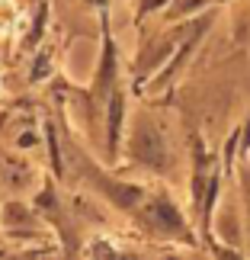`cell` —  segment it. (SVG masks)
<instances>
[{"label":"cell","mask_w":250,"mask_h":260,"mask_svg":"<svg viewBox=\"0 0 250 260\" xmlns=\"http://www.w3.org/2000/svg\"><path fill=\"white\" fill-rule=\"evenodd\" d=\"M151 218L157 222V228L164 225L167 232H180V225H183V222H180V215H176V209L170 206L167 199H157V203L151 206Z\"/></svg>","instance_id":"cell-2"},{"label":"cell","mask_w":250,"mask_h":260,"mask_svg":"<svg viewBox=\"0 0 250 260\" xmlns=\"http://www.w3.org/2000/svg\"><path fill=\"white\" fill-rule=\"evenodd\" d=\"M157 4H164V0H145V4H141V10H154Z\"/></svg>","instance_id":"cell-4"},{"label":"cell","mask_w":250,"mask_h":260,"mask_svg":"<svg viewBox=\"0 0 250 260\" xmlns=\"http://www.w3.org/2000/svg\"><path fill=\"white\" fill-rule=\"evenodd\" d=\"M93 4H103V0H93Z\"/></svg>","instance_id":"cell-5"},{"label":"cell","mask_w":250,"mask_h":260,"mask_svg":"<svg viewBox=\"0 0 250 260\" xmlns=\"http://www.w3.org/2000/svg\"><path fill=\"white\" fill-rule=\"evenodd\" d=\"M132 154L138 157L141 164L148 167H164L167 161V151H164V138L157 135V128L154 125H138V132L132 138Z\"/></svg>","instance_id":"cell-1"},{"label":"cell","mask_w":250,"mask_h":260,"mask_svg":"<svg viewBox=\"0 0 250 260\" xmlns=\"http://www.w3.org/2000/svg\"><path fill=\"white\" fill-rule=\"evenodd\" d=\"M119 122H122V96H113V113H109V148L119 142Z\"/></svg>","instance_id":"cell-3"}]
</instances>
